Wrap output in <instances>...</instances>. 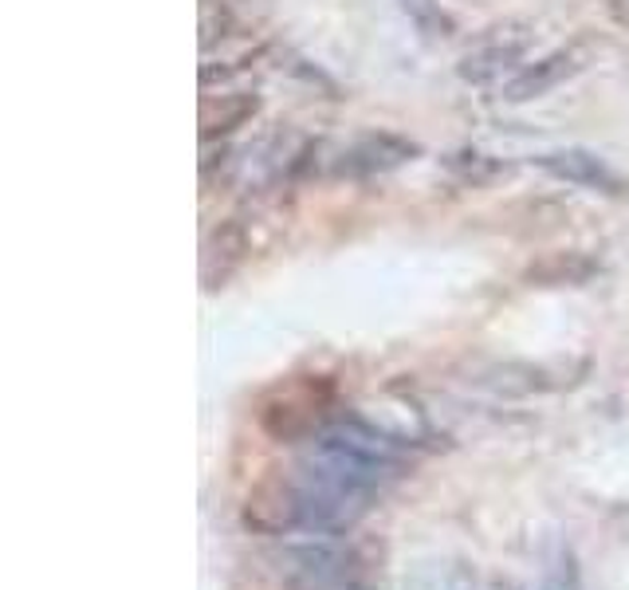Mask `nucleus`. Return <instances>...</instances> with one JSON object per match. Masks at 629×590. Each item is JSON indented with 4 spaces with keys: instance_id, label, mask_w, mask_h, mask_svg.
<instances>
[{
    "instance_id": "13",
    "label": "nucleus",
    "mask_w": 629,
    "mask_h": 590,
    "mask_svg": "<svg viewBox=\"0 0 629 590\" xmlns=\"http://www.w3.org/2000/svg\"><path fill=\"white\" fill-rule=\"evenodd\" d=\"M543 590H579V570H574V559H570V555L555 567V575L543 582Z\"/></svg>"
},
{
    "instance_id": "9",
    "label": "nucleus",
    "mask_w": 629,
    "mask_h": 590,
    "mask_svg": "<svg viewBox=\"0 0 629 590\" xmlns=\"http://www.w3.org/2000/svg\"><path fill=\"white\" fill-rule=\"evenodd\" d=\"M260 110V98L256 95H221L209 98L201 107V134L205 142H213L216 134H233L236 127H248Z\"/></svg>"
},
{
    "instance_id": "8",
    "label": "nucleus",
    "mask_w": 629,
    "mask_h": 590,
    "mask_svg": "<svg viewBox=\"0 0 629 590\" xmlns=\"http://www.w3.org/2000/svg\"><path fill=\"white\" fill-rule=\"evenodd\" d=\"M602 272V264L586 252H547L527 264L523 280L531 287H582Z\"/></svg>"
},
{
    "instance_id": "1",
    "label": "nucleus",
    "mask_w": 629,
    "mask_h": 590,
    "mask_svg": "<svg viewBox=\"0 0 629 590\" xmlns=\"http://www.w3.org/2000/svg\"><path fill=\"white\" fill-rule=\"evenodd\" d=\"M280 579L292 590H382V543L311 535L280 555Z\"/></svg>"
},
{
    "instance_id": "12",
    "label": "nucleus",
    "mask_w": 629,
    "mask_h": 590,
    "mask_svg": "<svg viewBox=\"0 0 629 590\" xmlns=\"http://www.w3.org/2000/svg\"><path fill=\"white\" fill-rule=\"evenodd\" d=\"M228 28H233V20H228V12L221 20H216V9L213 4H205V12H201V48H213L216 39H225Z\"/></svg>"
},
{
    "instance_id": "10",
    "label": "nucleus",
    "mask_w": 629,
    "mask_h": 590,
    "mask_svg": "<svg viewBox=\"0 0 629 590\" xmlns=\"http://www.w3.org/2000/svg\"><path fill=\"white\" fill-rule=\"evenodd\" d=\"M444 169H449L461 186H472V189H484L491 186L496 177L508 174V166H503L500 157H488L480 154V150H456V154L444 157Z\"/></svg>"
},
{
    "instance_id": "11",
    "label": "nucleus",
    "mask_w": 629,
    "mask_h": 590,
    "mask_svg": "<svg viewBox=\"0 0 629 590\" xmlns=\"http://www.w3.org/2000/svg\"><path fill=\"white\" fill-rule=\"evenodd\" d=\"M405 12L417 20V28H422L425 36H452V20L444 16L432 0H405Z\"/></svg>"
},
{
    "instance_id": "5",
    "label": "nucleus",
    "mask_w": 629,
    "mask_h": 590,
    "mask_svg": "<svg viewBox=\"0 0 629 590\" xmlns=\"http://www.w3.org/2000/svg\"><path fill=\"white\" fill-rule=\"evenodd\" d=\"M539 166L547 169L550 177L567 181V186L594 189V193H609V197L629 193L626 181H621V177L614 174L598 154H586V150H555V154L539 157Z\"/></svg>"
},
{
    "instance_id": "3",
    "label": "nucleus",
    "mask_w": 629,
    "mask_h": 590,
    "mask_svg": "<svg viewBox=\"0 0 629 590\" xmlns=\"http://www.w3.org/2000/svg\"><path fill=\"white\" fill-rule=\"evenodd\" d=\"M417 154L410 138L402 134H390V130H378V134H366L358 138L354 146L343 150L334 174L339 177H373V174H390V169L405 166L410 157Z\"/></svg>"
},
{
    "instance_id": "7",
    "label": "nucleus",
    "mask_w": 629,
    "mask_h": 590,
    "mask_svg": "<svg viewBox=\"0 0 629 590\" xmlns=\"http://www.w3.org/2000/svg\"><path fill=\"white\" fill-rule=\"evenodd\" d=\"M527 51V36L515 28H496L488 39H480L476 48L464 56L461 75L472 83H488V79L503 75L511 63H520V56Z\"/></svg>"
},
{
    "instance_id": "2",
    "label": "nucleus",
    "mask_w": 629,
    "mask_h": 590,
    "mask_svg": "<svg viewBox=\"0 0 629 590\" xmlns=\"http://www.w3.org/2000/svg\"><path fill=\"white\" fill-rule=\"evenodd\" d=\"M334 386L327 378L280 390L260 405V429L272 441H311L327 422H334Z\"/></svg>"
},
{
    "instance_id": "6",
    "label": "nucleus",
    "mask_w": 629,
    "mask_h": 590,
    "mask_svg": "<svg viewBox=\"0 0 629 590\" xmlns=\"http://www.w3.org/2000/svg\"><path fill=\"white\" fill-rule=\"evenodd\" d=\"M582 68H586V51H582V48L550 51L547 59H539V63L523 68L520 75H511L508 87H503V98H511V103L539 98V95H547V91L559 87V83H567L570 75H579Z\"/></svg>"
},
{
    "instance_id": "4",
    "label": "nucleus",
    "mask_w": 629,
    "mask_h": 590,
    "mask_svg": "<svg viewBox=\"0 0 629 590\" xmlns=\"http://www.w3.org/2000/svg\"><path fill=\"white\" fill-rule=\"evenodd\" d=\"M245 256H248V225L240 216H225L205 236V248H201V284H205V292L225 287L236 268L245 264Z\"/></svg>"
}]
</instances>
